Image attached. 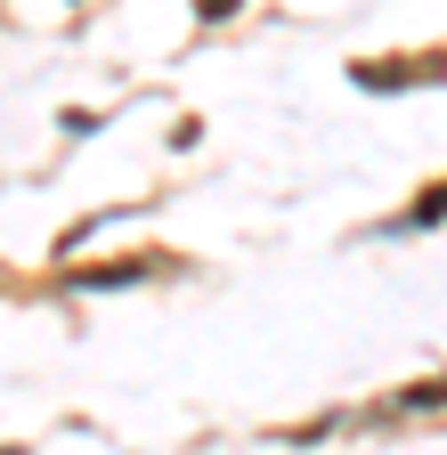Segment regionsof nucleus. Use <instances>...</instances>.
I'll return each mask as SVG.
<instances>
[{
	"mask_svg": "<svg viewBox=\"0 0 447 455\" xmlns=\"http://www.w3.org/2000/svg\"><path fill=\"white\" fill-rule=\"evenodd\" d=\"M236 9V0H196V17H228Z\"/></svg>",
	"mask_w": 447,
	"mask_h": 455,
	"instance_id": "f03ea898",
	"label": "nucleus"
},
{
	"mask_svg": "<svg viewBox=\"0 0 447 455\" xmlns=\"http://www.w3.org/2000/svg\"><path fill=\"white\" fill-rule=\"evenodd\" d=\"M431 220H447V188H439V196H423V204H415V228H431Z\"/></svg>",
	"mask_w": 447,
	"mask_h": 455,
	"instance_id": "f257e3e1",
	"label": "nucleus"
}]
</instances>
